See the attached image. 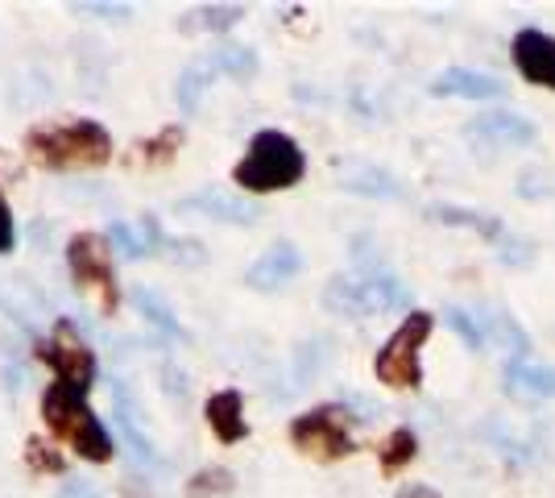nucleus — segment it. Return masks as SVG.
Returning <instances> with one entry per match:
<instances>
[{
	"mask_svg": "<svg viewBox=\"0 0 555 498\" xmlns=\"http://www.w3.org/2000/svg\"><path fill=\"white\" fill-rule=\"evenodd\" d=\"M324 308L332 316H348V320H365L377 311H415L411 308V286L370 250H357L352 270H340L327 279Z\"/></svg>",
	"mask_w": 555,
	"mask_h": 498,
	"instance_id": "1",
	"label": "nucleus"
},
{
	"mask_svg": "<svg viewBox=\"0 0 555 498\" xmlns=\"http://www.w3.org/2000/svg\"><path fill=\"white\" fill-rule=\"evenodd\" d=\"M22 150L42 170H100L113 163V133L92 117L42 120L25 129Z\"/></svg>",
	"mask_w": 555,
	"mask_h": 498,
	"instance_id": "2",
	"label": "nucleus"
},
{
	"mask_svg": "<svg viewBox=\"0 0 555 498\" xmlns=\"http://www.w3.org/2000/svg\"><path fill=\"white\" fill-rule=\"evenodd\" d=\"M307 175V154L286 129H257L245 158L232 166V183L249 195H270V191H291Z\"/></svg>",
	"mask_w": 555,
	"mask_h": 498,
	"instance_id": "3",
	"label": "nucleus"
},
{
	"mask_svg": "<svg viewBox=\"0 0 555 498\" xmlns=\"http://www.w3.org/2000/svg\"><path fill=\"white\" fill-rule=\"evenodd\" d=\"M42 420L47 427L70 445V449L79 452L83 461H95V465H104V461H113V432L100 424V416L92 411L88 404V391H79V386H67V382H50L47 395H42Z\"/></svg>",
	"mask_w": 555,
	"mask_h": 498,
	"instance_id": "4",
	"label": "nucleus"
},
{
	"mask_svg": "<svg viewBox=\"0 0 555 498\" xmlns=\"http://www.w3.org/2000/svg\"><path fill=\"white\" fill-rule=\"evenodd\" d=\"M436 332V316L431 311H406L402 324L386 336V345L373 357V374L390 391H418L423 386V345Z\"/></svg>",
	"mask_w": 555,
	"mask_h": 498,
	"instance_id": "5",
	"label": "nucleus"
},
{
	"mask_svg": "<svg viewBox=\"0 0 555 498\" xmlns=\"http://www.w3.org/2000/svg\"><path fill=\"white\" fill-rule=\"evenodd\" d=\"M291 445L302 452V457H315V461H345L357 452V440H352V411L348 404H320L311 411H302L291 420L286 427Z\"/></svg>",
	"mask_w": 555,
	"mask_h": 498,
	"instance_id": "6",
	"label": "nucleus"
},
{
	"mask_svg": "<svg viewBox=\"0 0 555 498\" xmlns=\"http://www.w3.org/2000/svg\"><path fill=\"white\" fill-rule=\"evenodd\" d=\"M67 270H70V283L79 286V291H92L95 299H100L104 316H113L120 308L113 245H108L104 233H75L67 241Z\"/></svg>",
	"mask_w": 555,
	"mask_h": 498,
	"instance_id": "7",
	"label": "nucleus"
},
{
	"mask_svg": "<svg viewBox=\"0 0 555 498\" xmlns=\"http://www.w3.org/2000/svg\"><path fill=\"white\" fill-rule=\"evenodd\" d=\"M427 216L436 220V225H452V229H468V233H477V238L493 245L498 250V258L506 261V266H527L534 258L531 245L522 238H514L506 229V220L498 213H481V208H464V204H431Z\"/></svg>",
	"mask_w": 555,
	"mask_h": 498,
	"instance_id": "8",
	"label": "nucleus"
},
{
	"mask_svg": "<svg viewBox=\"0 0 555 498\" xmlns=\"http://www.w3.org/2000/svg\"><path fill=\"white\" fill-rule=\"evenodd\" d=\"M38 361H47L54 370V382H67V386H79V391H92L95 382V349L79 336V329L70 324L67 316L54 324L47 341H38Z\"/></svg>",
	"mask_w": 555,
	"mask_h": 498,
	"instance_id": "9",
	"label": "nucleus"
},
{
	"mask_svg": "<svg viewBox=\"0 0 555 498\" xmlns=\"http://www.w3.org/2000/svg\"><path fill=\"white\" fill-rule=\"evenodd\" d=\"M464 138L477 145V150H527L539 142V125L522 113H481V117L468 120Z\"/></svg>",
	"mask_w": 555,
	"mask_h": 498,
	"instance_id": "10",
	"label": "nucleus"
},
{
	"mask_svg": "<svg viewBox=\"0 0 555 498\" xmlns=\"http://www.w3.org/2000/svg\"><path fill=\"white\" fill-rule=\"evenodd\" d=\"M509 59H514V72L522 75L531 88H547L555 92V34L543 29H518L514 42H509Z\"/></svg>",
	"mask_w": 555,
	"mask_h": 498,
	"instance_id": "11",
	"label": "nucleus"
},
{
	"mask_svg": "<svg viewBox=\"0 0 555 498\" xmlns=\"http://www.w3.org/2000/svg\"><path fill=\"white\" fill-rule=\"evenodd\" d=\"M175 213H191V216H208V220H220V225H257V208L254 200H245V195H229V191L220 188H204L195 191V195H183L179 204H175Z\"/></svg>",
	"mask_w": 555,
	"mask_h": 498,
	"instance_id": "12",
	"label": "nucleus"
},
{
	"mask_svg": "<svg viewBox=\"0 0 555 498\" xmlns=\"http://www.w3.org/2000/svg\"><path fill=\"white\" fill-rule=\"evenodd\" d=\"M502 386L514 399H555V366H543L531 354H509L502 366Z\"/></svg>",
	"mask_w": 555,
	"mask_h": 498,
	"instance_id": "13",
	"label": "nucleus"
},
{
	"mask_svg": "<svg viewBox=\"0 0 555 498\" xmlns=\"http://www.w3.org/2000/svg\"><path fill=\"white\" fill-rule=\"evenodd\" d=\"M299 274H302L299 245L278 241V245H270V250H266V254L245 270V283L254 286V291H278V286L295 283Z\"/></svg>",
	"mask_w": 555,
	"mask_h": 498,
	"instance_id": "14",
	"label": "nucleus"
},
{
	"mask_svg": "<svg viewBox=\"0 0 555 498\" xmlns=\"http://www.w3.org/2000/svg\"><path fill=\"white\" fill-rule=\"evenodd\" d=\"M104 238H108V245H113L120 258H129V261L154 258V254L166 245L163 229H158V220H154L150 213L138 216V220H113Z\"/></svg>",
	"mask_w": 555,
	"mask_h": 498,
	"instance_id": "15",
	"label": "nucleus"
},
{
	"mask_svg": "<svg viewBox=\"0 0 555 498\" xmlns=\"http://www.w3.org/2000/svg\"><path fill=\"white\" fill-rule=\"evenodd\" d=\"M204 420H208L211 436L220 440V445H241L245 436H249V420H245V399H241V391H216L208 395V404H204Z\"/></svg>",
	"mask_w": 555,
	"mask_h": 498,
	"instance_id": "16",
	"label": "nucleus"
},
{
	"mask_svg": "<svg viewBox=\"0 0 555 498\" xmlns=\"http://www.w3.org/2000/svg\"><path fill=\"white\" fill-rule=\"evenodd\" d=\"M509 88L489 72H473V67H448L431 79V95H456V100H502Z\"/></svg>",
	"mask_w": 555,
	"mask_h": 498,
	"instance_id": "17",
	"label": "nucleus"
},
{
	"mask_svg": "<svg viewBox=\"0 0 555 498\" xmlns=\"http://www.w3.org/2000/svg\"><path fill=\"white\" fill-rule=\"evenodd\" d=\"M418 457V436L411 424L393 427L390 436L382 440V449H377V465H382V474L386 477H398L411 470V461Z\"/></svg>",
	"mask_w": 555,
	"mask_h": 498,
	"instance_id": "18",
	"label": "nucleus"
},
{
	"mask_svg": "<svg viewBox=\"0 0 555 498\" xmlns=\"http://www.w3.org/2000/svg\"><path fill=\"white\" fill-rule=\"evenodd\" d=\"M113 395H116V424H120V432H125L129 449L138 452V461L154 465V461H158V452H154V445H150V436H141L138 416H133V395L125 391V382H120V379L113 382Z\"/></svg>",
	"mask_w": 555,
	"mask_h": 498,
	"instance_id": "19",
	"label": "nucleus"
},
{
	"mask_svg": "<svg viewBox=\"0 0 555 498\" xmlns=\"http://www.w3.org/2000/svg\"><path fill=\"white\" fill-rule=\"evenodd\" d=\"M208 59V67L216 72V79L224 75V79H254L257 75V50L254 47H236V42H224V47H216L211 54H204Z\"/></svg>",
	"mask_w": 555,
	"mask_h": 498,
	"instance_id": "20",
	"label": "nucleus"
},
{
	"mask_svg": "<svg viewBox=\"0 0 555 498\" xmlns=\"http://www.w3.org/2000/svg\"><path fill=\"white\" fill-rule=\"evenodd\" d=\"M481 320H486V332L489 341H498V345H506V349H514V357L518 354H531V336H527V329L509 316V311L502 308H489L481 311Z\"/></svg>",
	"mask_w": 555,
	"mask_h": 498,
	"instance_id": "21",
	"label": "nucleus"
},
{
	"mask_svg": "<svg viewBox=\"0 0 555 498\" xmlns=\"http://www.w3.org/2000/svg\"><path fill=\"white\" fill-rule=\"evenodd\" d=\"M340 188L361 191V195H373V200H398V195H402V188L393 183V175H386L382 166H352Z\"/></svg>",
	"mask_w": 555,
	"mask_h": 498,
	"instance_id": "22",
	"label": "nucleus"
},
{
	"mask_svg": "<svg viewBox=\"0 0 555 498\" xmlns=\"http://www.w3.org/2000/svg\"><path fill=\"white\" fill-rule=\"evenodd\" d=\"M211 79H216V72L208 67V59H195V63L179 75V84H175V100H179V108H183V113H199V100H204V92L211 88Z\"/></svg>",
	"mask_w": 555,
	"mask_h": 498,
	"instance_id": "23",
	"label": "nucleus"
},
{
	"mask_svg": "<svg viewBox=\"0 0 555 498\" xmlns=\"http://www.w3.org/2000/svg\"><path fill=\"white\" fill-rule=\"evenodd\" d=\"M133 304L141 308V316L154 324L158 332H166V336H183V329H179V316L170 311V304H166L158 291H150V286H133Z\"/></svg>",
	"mask_w": 555,
	"mask_h": 498,
	"instance_id": "24",
	"label": "nucleus"
},
{
	"mask_svg": "<svg viewBox=\"0 0 555 498\" xmlns=\"http://www.w3.org/2000/svg\"><path fill=\"white\" fill-rule=\"evenodd\" d=\"M186 129L183 125H166V129H158L150 142H138V158L145 166H166L175 154H179V145H183Z\"/></svg>",
	"mask_w": 555,
	"mask_h": 498,
	"instance_id": "25",
	"label": "nucleus"
},
{
	"mask_svg": "<svg viewBox=\"0 0 555 498\" xmlns=\"http://www.w3.org/2000/svg\"><path fill=\"white\" fill-rule=\"evenodd\" d=\"M443 320H448V329L461 336L464 345L473 349V354H481L489 345V332H486V320H481V311H468V308H448L443 311Z\"/></svg>",
	"mask_w": 555,
	"mask_h": 498,
	"instance_id": "26",
	"label": "nucleus"
},
{
	"mask_svg": "<svg viewBox=\"0 0 555 498\" xmlns=\"http://www.w3.org/2000/svg\"><path fill=\"white\" fill-rule=\"evenodd\" d=\"M232 486H236L232 470H224V465H204L199 474L186 482L183 498H224L232 495Z\"/></svg>",
	"mask_w": 555,
	"mask_h": 498,
	"instance_id": "27",
	"label": "nucleus"
},
{
	"mask_svg": "<svg viewBox=\"0 0 555 498\" xmlns=\"http://www.w3.org/2000/svg\"><path fill=\"white\" fill-rule=\"evenodd\" d=\"M245 4H199L195 9V17H199V29H208V34H224V29H232L236 22H245Z\"/></svg>",
	"mask_w": 555,
	"mask_h": 498,
	"instance_id": "28",
	"label": "nucleus"
},
{
	"mask_svg": "<svg viewBox=\"0 0 555 498\" xmlns=\"http://www.w3.org/2000/svg\"><path fill=\"white\" fill-rule=\"evenodd\" d=\"M25 461H29L34 474H67V461L50 449L42 436H29L25 440Z\"/></svg>",
	"mask_w": 555,
	"mask_h": 498,
	"instance_id": "29",
	"label": "nucleus"
},
{
	"mask_svg": "<svg viewBox=\"0 0 555 498\" xmlns=\"http://www.w3.org/2000/svg\"><path fill=\"white\" fill-rule=\"evenodd\" d=\"M70 13H95V17H129L133 13V4H100V0H75V4H67Z\"/></svg>",
	"mask_w": 555,
	"mask_h": 498,
	"instance_id": "30",
	"label": "nucleus"
},
{
	"mask_svg": "<svg viewBox=\"0 0 555 498\" xmlns=\"http://www.w3.org/2000/svg\"><path fill=\"white\" fill-rule=\"evenodd\" d=\"M13 245H17V220H13V208H9V200L0 191V258L13 254Z\"/></svg>",
	"mask_w": 555,
	"mask_h": 498,
	"instance_id": "31",
	"label": "nucleus"
},
{
	"mask_svg": "<svg viewBox=\"0 0 555 498\" xmlns=\"http://www.w3.org/2000/svg\"><path fill=\"white\" fill-rule=\"evenodd\" d=\"M59 498H104V495L95 490V486L88 482V477H70L67 486H63V495H59Z\"/></svg>",
	"mask_w": 555,
	"mask_h": 498,
	"instance_id": "32",
	"label": "nucleus"
},
{
	"mask_svg": "<svg viewBox=\"0 0 555 498\" xmlns=\"http://www.w3.org/2000/svg\"><path fill=\"white\" fill-rule=\"evenodd\" d=\"M393 498H443L436 486H427V482H411V486H402Z\"/></svg>",
	"mask_w": 555,
	"mask_h": 498,
	"instance_id": "33",
	"label": "nucleus"
}]
</instances>
